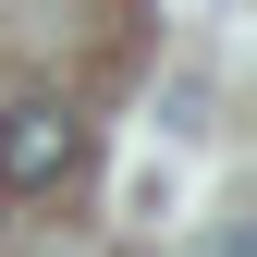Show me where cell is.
<instances>
[{
	"instance_id": "1",
	"label": "cell",
	"mask_w": 257,
	"mask_h": 257,
	"mask_svg": "<svg viewBox=\"0 0 257 257\" xmlns=\"http://www.w3.org/2000/svg\"><path fill=\"white\" fill-rule=\"evenodd\" d=\"M74 172H86V122L61 98H13L0 110V196H49Z\"/></svg>"
}]
</instances>
